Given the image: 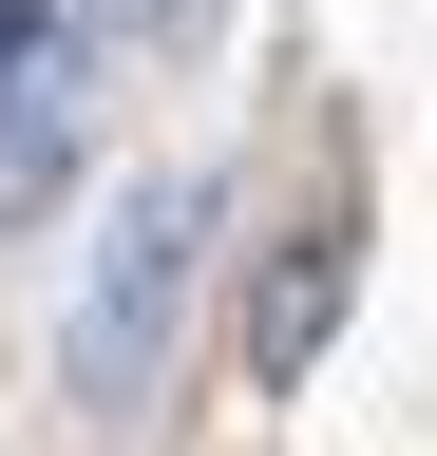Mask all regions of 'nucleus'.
Masks as SVG:
<instances>
[{"label":"nucleus","instance_id":"nucleus-1","mask_svg":"<svg viewBox=\"0 0 437 456\" xmlns=\"http://www.w3.org/2000/svg\"><path fill=\"white\" fill-rule=\"evenodd\" d=\"M209 171H152V191H115V228H95L77 266V323H58V380L95 399V419H134L152 380H172V323H190V248H209Z\"/></svg>","mask_w":437,"mask_h":456},{"label":"nucleus","instance_id":"nucleus-3","mask_svg":"<svg viewBox=\"0 0 437 456\" xmlns=\"http://www.w3.org/2000/svg\"><path fill=\"white\" fill-rule=\"evenodd\" d=\"M343 285H361V228H343V209L286 228V266L247 285V380H304V362H323V323H343Z\"/></svg>","mask_w":437,"mask_h":456},{"label":"nucleus","instance_id":"nucleus-2","mask_svg":"<svg viewBox=\"0 0 437 456\" xmlns=\"http://www.w3.org/2000/svg\"><path fill=\"white\" fill-rule=\"evenodd\" d=\"M77 152H95V38L58 0H0V248L77 191Z\"/></svg>","mask_w":437,"mask_h":456},{"label":"nucleus","instance_id":"nucleus-4","mask_svg":"<svg viewBox=\"0 0 437 456\" xmlns=\"http://www.w3.org/2000/svg\"><path fill=\"white\" fill-rule=\"evenodd\" d=\"M77 38H209V0H58Z\"/></svg>","mask_w":437,"mask_h":456}]
</instances>
